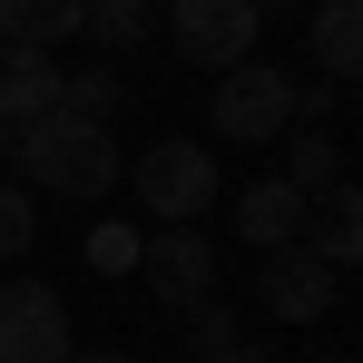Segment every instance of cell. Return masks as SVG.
<instances>
[{
    "label": "cell",
    "mask_w": 363,
    "mask_h": 363,
    "mask_svg": "<svg viewBox=\"0 0 363 363\" xmlns=\"http://www.w3.org/2000/svg\"><path fill=\"white\" fill-rule=\"evenodd\" d=\"M10 147H20V177H30V186L79 196V206H99V196L128 177V167H118V138H108L99 118H69V108H60V118H40V128H20Z\"/></svg>",
    "instance_id": "6da1fadb"
},
{
    "label": "cell",
    "mask_w": 363,
    "mask_h": 363,
    "mask_svg": "<svg viewBox=\"0 0 363 363\" xmlns=\"http://www.w3.org/2000/svg\"><path fill=\"white\" fill-rule=\"evenodd\" d=\"M295 118H304V89H295L275 60L226 69V79H216V99H206V128H216L226 147H265V138H285Z\"/></svg>",
    "instance_id": "7a4b0ae2"
},
{
    "label": "cell",
    "mask_w": 363,
    "mask_h": 363,
    "mask_svg": "<svg viewBox=\"0 0 363 363\" xmlns=\"http://www.w3.org/2000/svg\"><path fill=\"white\" fill-rule=\"evenodd\" d=\"M128 177H138V206H147L157 226H196V216L216 206V186H226V177H216V157H206L196 138H157Z\"/></svg>",
    "instance_id": "3957f363"
},
{
    "label": "cell",
    "mask_w": 363,
    "mask_h": 363,
    "mask_svg": "<svg viewBox=\"0 0 363 363\" xmlns=\"http://www.w3.org/2000/svg\"><path fill=\"white\" fill-rule=\"evenodd\" d=\"M255 0H167V40H177V60L186 69H245L255 60Z\"/></svg>",
    "instance_id": "277c9868"
},
{
    "label": "cell",
    "mask_w": 363,
    "mask_h": 363,
    "mask_svg": "<svg viewBox=\"0 0 363 363\" xmlns=\"http://www.w3.org/2000/svg\"><path fill=\"white\" fill-rule=\"evenodd\" d=\"M69 354H79V334H69L60 285L10 275V285H0V363H69Z\"/></svg>",
    "instance_id": "5b68a950"
},
{
    "label": "cell",
    "mask_w": 363,
    "mask_h": 363,
    "mask_svg": "<svg viewBox=\"0 0 363 363\" xmlns=\"http://www.w3.org/2000/svg\"><path fill=\"white\" fill-rule=\"evenodd\" d=\"M138 275H147V295L167 314H196V304H216V245L196 226H157L147 255H138Z\"/></svg>",
    "instance_id": "8992f818"
},
{
    "label": "cell",
    "mask_w": 363,
    "mask_h": 363,
    "mask_svg": "<svg viewBox=\"0 0 363 363\" xmlns=\"http://www.w3.org/2000/svg\"><path fill=\"white\" fill-rule=\"evenodd\" d=\"M334 285H344V275H334L314 245H275V255L255 265V304H265L275 324H324V314H334Z\"/></svg>",
    "instance_id": "52a82bcc"
},
{
    "label": "cell",
    "mask_w": 363,
    "mask_h": 363,
    "mask_svg": "<svg viewBox=\"0 0 363 363\" xmlns=\"http://www.w3.org/2000/svg\"><path fill=\"white\" fill-rule=\"evenodd\" d=\"M60 99H69L60 50H0V118H10V138L40 128V118H60Z\"/></svg>",
    "instance_id": "ba28073f"
},
{
    "label": "cell",
    "mask_w": 363,
    "mask_h": 363,
    "mask_svg": "<svg viewBox=\"0 0 363 363\" xmlns=\"http://www.w3.org/2000/svg\"><path fill=\"white\" fill-rule=\"evenodd\" d=\"M304 206H314L304 186H285V177H255V186L236 196V236L255 245V255H275V245H304Z\"/></svg>",
    "instance_id": "9c48e42d"
},
{
    "label": "cell",
    "mask_w": 363,
    "mask_h": 363,
    "mask_svg": "<svg viewBox=\"0 0 363 363\" xmlns=\"http://www.w3.org/2000/svg\"><path fill=\"white\" fill-rule=\"evenodd\" d=\"M304 245H314L334 275H344V265H363V186H354V177H334L314 206H304Z\"/></svg>",
    "instance_id": "30bf717a"
},
{
    "label": "cell",
    "mask_w": 363,
    "mask_h": 363,
    "mask_svg": "<svg viewBox=\"0 0 363 363\" xmlns=\"http://www.w3.org/2000/svg\"><path fill=\"white\" fill-rule=\"evenodd\" d=\"M89 0H0V50H60L79 40Z\"/></svg>",
    "instance_id": "8fae6325"
},
{
    "label": "cell",
    "mask_w": 363,
    "mask_h": 363,
    "mask_svg": "<svg viewBox=\"0 0 363 363\" xmlns=\"http://www.w3.org/2000/svg\"><path fill=\"white\" fill-rule=\"evenodd\" d=\"M304 40H314L324 79H363V0H324V10L304 20Z\"/></svg>",
    "instance_id": "7c38bea8"
},
{
    "label": "cell",
    "mask_w": 363,
    "mask_h": 363,
    "mask_svg": "<svg viewBox=\"0 0 363 363\" xmlns=\"http://www.w3.org/2000/svg\"><path fill=\"white\" fill-rule=\"evenodd\" d=\"M334 177H344V138H334L324 118H295V128H285V186L324 196Z\"/></svg>",
    "instance_id": "4fadbf2b"
},
{
    "label": "cell",
    "mask_w": 363,
    "mask_h": 363,
    "mask_svg": "<svg viewBox=\"0 0 363 363\" xmlns=\"http://www.w3.org/2000/svg\"><path fill=\"white\" fill-rule=\"evenodd\" d=\"M157 30V0H89V20H79V40H99V60H118Z\"/></svg>",
    "instance_id": "5bb4252c"
},
{
    "label": "cell",
    "mask_w": 363,
    "mask_h": 363,
    "mask_svg": "<svg viewBox=\"0 0 363 363\" xmlns=\"http://www.w3.org/2000/svg\"><path fill=\"white\" fill-rule=\"evenodd\" d=\"M30 245H40V206H30V186L0 177V265H20Z\"/></svg>",
    "instance_id": "9a60e30c"
},
{
    "label": "cell",
    "mask_w": 363,
    "mask_h": 363,
    "mask_svg": "<svg viewBox=\"0 0 363 363\" xmlns=\"http://www.w3.org/2000/svg\"><path fill=\"white\" fill-rule=\"evenodd\" d=\"M60 108L108 128V108H118V69H108V60H99V69H69V99H60Z\"/></svg>",
    "instance_id": "2e32d148"
},
{
    "label": "cell",
    "mask_w": 363,
    "mask_h": 363,
    "mask_svg": "<svg viewBox=\"0 0 363 363\" xmlns=\"http://www.w3.org/2000/svg\"><path fill=\"white\" fill-rule=\"evenodd\" d=\"M138 255H147L138 226H108V216L89 226V265H99V275H138Z\"/></svg>",
    "instance_id": "e0dca14e"
},
{
    "label": "cell",
    "mask_w": 363,
    "mask_h": 363,
    "mask_svg": "<svg viewBox=\"0 0 363 363\" xmlns=\"http://www.w3.org/2000/svg\"><path fill=\"white\" fill-rule=\"evenodd\" d=\"M226 344H245V334H236V314H226V304H196V314H186V354H196V363H216Z\"/></svg>",
    "instance_id": "ac0fdd59"
},
{
    "label": "cell",
    "mask_w": 363,
    "mask_h": 363,
    "mask_svg": "<svg viewBox=\"0 0 363 363\" xmlns=\"http://www.w3.org/2000/svg\"><path fill=\"white\" fill-rule=\"evenodd\" d=\"M69 363H128V354H108V344H79V354H69Z\"/></svg>",
    "instance_id": "d6986e66"
},
{
    "label": "cell",
    "mask_w": 363,
    "mask_h": 363,
    "mask_svg": "<svg viewBox=\"0 0 363 363\" xmlns=\"http://www.w3.org/2000/svg\"><path fill=\"white\" fill-rule=\"evenodd\" d=\"M216 363H265V354H255V344H226V354H216Z\"/></svg>",
    "instance_id": "ffe728a7"
},
{
    "label": "cell",
    "mask_w": 363,
    "mask_h": 363,
    "mask_svg": "<svg viewBox=\"0 0 363 363\" xmlns=\"http://www.w3.org/2000/svg\"><path fill=\"white\" fill-rule=\"evenodd\" d=\"M0 157H10V118H0Z\"/></svg>",
    "instance_id": "44dd1931"
},
{
    "label": "cell",
    "mask_w": 363,
    "mask_h": 363,
    "mask_svg": "<svg viewBox=\"0 0 363 363\" xmlns=\"http://www.w3.org/2000/svg\"><path fill=\"white\" fill-rule=\"evenodd\" d=\"M255 10H265V0H255Z\"/></svg>",
    "instance_id": "7402d4cb"
},
{
    "label": "cell",
    "mask_w": 363,
    "mask_h": 363,
    "mask_svg": "<svg viewBox=\"0 0 363 363\" xmlns=\"http://www.w3.org/2000/svg\"><path fill=\"white\" fill-rule=\"evenodd\" d=\"M157 10H167V0H157Z\"/></svg>",
    "instance_id": "603a6c76"
}]
</instances>
